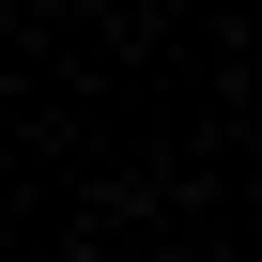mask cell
I'll list each match as a JSON object with an SVG mask.
<instances>
[{"mask_svg": "<svg viewBox=\"0 0 262 262\" xmlns=\"http://www.w3.org/2000/svg\"><path fill=\"white\" fill-rule=\"evenodd\" d=\"M77 262H108V247H77Z\"/></svg>", "mask_w": 262, "mask_h": 262, "instance_id": "cell-1", "label": "cell"}]
</instances>
